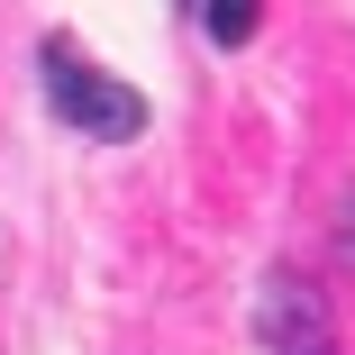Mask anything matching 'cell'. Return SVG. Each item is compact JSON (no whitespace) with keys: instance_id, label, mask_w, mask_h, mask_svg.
<instances>
[{"instance_id":"cell-1","label":"cell","mask_w":355,"mask_h":355,"mask_svg":"<svg viewBox=\"0 0 355 355\" xmlns=\"http://www.w3.org/2000/svg\"><path fill=\"white\" fill-rule=\"evenodd\" d=\"M37 83H46V110L73 128V137H92V146H128V137H146V101H137L128 83H110L101 64L83 55V46H64V37H46V55H37Z\"/></svg>"},{"instance_id":"cell-2","label":"cell","mask_w":355,"mask_h":355,"mask_svg":"<svg viewBox=\"0 0 355 355\" xmlns=\"http://www.w3.org/2000/svg\"><path fill=\"white\" fill-rule=\"evenodd\" d=\"M255 337H264V355H337V310L310 273H264Z\"/></svg>"},{"instance_id":"cell-3","label":"cell","mask_w":355,"mask_h":355,"mask_svg":"<svg viewBox=\"0 0 355 355\" xmlns=\"http://www.w3.org/2000/svg\"><path fill=\"white\" fill-rule=\"evenodd\" d=\"M200 28H209V46H246L264 28V0H200Z\"/></svg>"},{"instance_id":"cell-4","label":"cell","mask_w":355,"mask_h":355,"mask_svg":"<svg viewBox=\"0 0 355 355\" xmlns=\"http://www.w3.org/2000/svg\"><path fill=\"white\" fill-rule=\"evenodd\" d=\"M337 255H355V191H346V219H337Z\"/></svg>"}]
</instances>
